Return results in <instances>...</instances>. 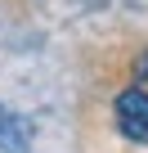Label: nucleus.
I'll return each mask as SVG.
<instances>
[{"instance_id": "2", "label": "nucleus", "mask_w": 148, "mask_h": 153, "mask_svg": "<svg viewBox=\"0 0 148 153\" xmlns=\"http://www.w3.org/2000/svg\"><path fill=\"white\" fill-rule=\"evenodd\" d=\"M0 153H32V122L0 104Z\"/></svg>"}, {"instance_id": "1", "label": "nucleus", "mask_w": 148, "mask_h": 153, "mask_svg": "<svg viewBox=\"0 0 148 153\" xmlns=\"http://www.w3.org/2000/svg\"><path fill=\"white\" fill-rule=\"evenodd\" d=\"M112 126L130 140V144H148V86L130 81L112 95Z\"/></svg>"}, {"instance_id": "3", "label": "nucleus", "mask_w": 148, "mask_h": 153, "mask_svg": "<svg viewBox=\"0 0 148 153\" xmlns=\"http://www.w3.org/2000/svg\"><path fill=\"white\" fill-rule=\"evenodd\" d=\"M130 76H135V81H144V86H148V50H144V54L135 59V68H130Z\"/></svg>"}]
</instances>
